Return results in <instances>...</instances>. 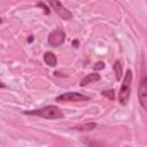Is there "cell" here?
Returning a JSON list of instances; mask_svg holds the SVG:
<instances>
[{"label":"cell","mask_w":147,"mask_h":147,"mask_svg":"<svg viewBox=\"0 0 147 147\" xmlns=\"http://www.w3.org/2000/svg\"><path fill=\"white\" fill-rule=\"evenodd\" d=\"M23 114L30 115V116H39V117H42L46 119H57V118L63 117V113L61 111V109L53 105H49V106H46V107H42L39 109L23 111Z\"/></svg>","instance_id":"cell-1"},{"label":"cell","mask_w":147,"mask_h":147,"mask_svg":"<svg viewBox=\"0 0 147 147\" xmlns=\"http://www.w3.org/2000/svg\"><path fill=\"white\" fill-rule=\"evenodd\" d=\"M131 84H132V71L127 70L125 76H124V79H123L122 86L119 88V92H118V101H119V103H122V105H126L127 103L130 94H131Z\"/></svg>","instance_id":"cell-2"},{"label":"cell","mask_w":147,"mask_h":147,"mask_svg":"<svg viewBox=\"0 0 147 147\" xmlns=\"http://www.w3.org/2000/svg\"><path fill=\"white\" fill-rule=\"evenodd\" d=\"M138 99L142 109L146 110L147 109V77H146L144 61H142V68H141V79H140V85L138 90Z\"/></svg>","instance_id":"cell-3"},{"label":"cell","mask_w":147,"mask_h":147,"mask_svg":"<svg viewBox=\"0 0 147 147\" xmlns=\"http://www.w3.org/2000/svg\"><path fill=\"white\" fill-rule=\"evenodd\" d=\"M87 100H90L88 96L78 92H67V93L60 94L55 99V101L57 102H80V101H87Z\"/></svg>","instance_id":"cell-4"},{"label":"cell","mask_w":147,"mask_h":147,"mask_svg":"<svg viewBox=\"0 0 147 147\" xmlns=\"http://www.w3.org/2000/svg\"><path fill=\"white\" fill-rule=\"evenodd\" d=\"M48 3H49V6L57 13V15L62 18V20H65V21H69V20H71V17H72V14H71V11L69 10V9H67L60 1H57V0H51V1H48Z\"/></svg>","instance_id":"cell-5"},{"label":"cell","mask_w":147,"mask_h":147,"mask_svg":"<svg viewBox=\"0 0 147 147\" xmlns=\"http://www.w3.org/2000/svg\"><path fill=\"white\" fill-rule=\"evenodd\" d=\"M64 40H65V33L61 29H56V30L52 31L47 38V41L52 47H57V46L62 45L64 42Z\"/></svg>","instance_id":"cell-6"},{"label":"cell","mask_w":147,"mask_h":147,"mask_svg":"<svg viewBox=\"0 0 147 147\" xmlns=\"http://www.w3.org/2000/svg\"><path fill=\"white\" fill-rule=\"evenodd\" d=\"M100 75L99 74H96V72H91V74H87L82 80H80V86H85V85H87V84H90V83H95V82H98V80H100Z\"/></svg>","instance_id":"cell-7"},{"label":"cell","mask_w":147,"mask_h":147,"mask_svg":"<svg viewBox=\"0 0 147 147\" xmlns=\"http://www.w3.org/2000/svg\"><path fill=\"white\" fill-rule=\"evenodd\" d=\"M44 61H45L46 64H48L49 67H55L56 63H57L56 56H55L52 52H46V53L44 54Z\"/></svg>","instance_id":"cell-8"},{"label":"cell","mask_w":147,"mask_h":147,"mask_svg":"<svg viewBox=\"0 0 147 147\" xmlns=\"http://www.w3.org/2000/svg\"><path fill=\"white\" fill-rule=\"evenodd\" d=\"M113 69H114V72H115V77H116V80H119L122 78V74H123V68H122V63L121 61H115L114 64H113Z\"/></svg>","instance_id":"cell-9"},{"label":"cell","mask_w":147,"mask_h":147,"mask_svg":"<svg viewBox=\"0 0 147 147\" xmlns=\"http://www.w3.org/2000/svg\"><path fill=\"white\" fill-rule=\"evenodd\" d=\"M96 126V124L94 122L92 123H87V124H84V125H80V126H76L75 130H78V131H92L94 130Z\"/></svg>","instance_id":"cell-10"},{"label":"cell","mask_w":147,"mask_h":147,"mask_svg":"<svg viewBox=\"0 0 147 147\" xmlns=\"http://www.w3.org/2000/svg\"><path fill=\"white\" fill-rule=\"evenodd\" d=\"M101 93H102V95L107 96V98L110 99V100H114V99H115V91H114V90H110V91H103V92H101Z\"/></svg>","instance_id":"cell-11"},{"label":"cell","mask_w":147,"mask_h":147,"mask_svg":"<svg viewBox=\"0 0 147 147\" xmlns=\"http://www.w3.org/2000/svg\"><path fill=\"white\" fill-rule=\"evenodd\" d=\"M37 6H38V7H41V8L44 9V13H45V14H47V15L49 14V8H48V7H47V6H46L44 2H39Z\"/></svg>","instance_id":"cell-12"},{"label":"cell","mask_w":147,"mask_h":147,"mask_svg":"<svg viewBox=\"0 0 147 147\" xmlns=\"http://www.w3.org/2000/svg\"><path fill=\"white\" fill-rule=\"evenodd\" d=\"M93 68H94V70H102L105 68V63L103 62H96Z\"/></svg>","instance_id":"cell-13"},{"label":"cell","mask_w":147,"mask_h":147,"mask_svg":"<svg viewBox=\"0 0 147 147\" xmlns=\"http://www.w3.org/2000/svg\"><path fill=\"white\" fill-rule=\"evenodd\" d=\"M86 145H87L88 147H103L102 145H100V144H98V145H96V144H95V142H93V141H92V142H87V141H86Z\"/></svg>","instance_id":"cell-14"},{"label":"cell","mask_w":147,"mask_h":147,"mask_svg":"<svg viewBox=\"0 0 147 147\" xmlns=\"http://www.w3.org/2000/svg\"><path fill=\"white\" fill-rule=\"evenodd\" d=\"M72 46H75V47H78V41H77V40L72 41Z\"/></svg>","instance_id":"cell-15"},{"label":"cell","mask_w":147,"mask_h":147,"mask_svg":"<svg viewBox=\"0 0 147 147\" xmlns=\"http://www.w3.org/2000/svg\"><path fill=\"white\" fill-rule=\"evenodd\" d=\"M3 87H5V84H3V83L0 80V88H3Z\"/></svg>","instance_id":"cell-16"},{"label":"cell","mask_w":147,"mask_h":147,"mask_svg":"<svg viewBox=\"0 0 147 147\" xmlns=\"http://www.w3.org/2000/svg\"><path fill=\"white\" fill-rule=\"evenodd\" d=\"M1 23H2V18L0 17V24H1Z\"/></svg>","instance_id":"cell-17"}]
</instances>
